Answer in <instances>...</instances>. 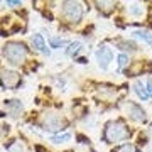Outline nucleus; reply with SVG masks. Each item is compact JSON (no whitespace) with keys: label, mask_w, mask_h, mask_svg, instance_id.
Here are the masks:
<instances>
[{"label":"nucleus","mask_w":152,"mask_h":152,"mask_svg":"<svg viewBox=\"0 0 152 152\" xmlns=\"http://www.w3.org/2000/svg\"><path fill=\"white\" fill-rule=\"evenodd\" d=\"M130 135V132L127 129V125L122 120H110L108 124L105 125L103 130V139L108 144H115V142H122L127 140Z\"/></svg>","instance_id":"1"},{"label":"nucleus","mask_w":152,"mask_h":152,"mask_svg":"<svg viewBox=\"0 0 152 152\" xmlns=\"http://www.w3.org/2000/svg\"><path fill=\"white\" fill-rule=\"evenodd\" d=\"M2 54L10 64H20L26 61L27 58V48L22 42H17V41H12V42H7L4 46V51Z\"/></svg>","instance_id":"2"},{"label":"nucleus","mask_w":152,"mask_h":152,"mask_svg":"<svg viewBox=\"0 0 152 152\" xmlns=\"http://www.w3.org/2000/svg\"><path fill=\"white\" fill-rule=\"evenodd\" d=\"M61 15L66 22H80L83 19V5L80 2H64L61 9Z\"/></svg>","instance_id":"3"},{"label":"nucleus","mask_w":152,"mask_h":152,"mask_svg":"<svg viewBox=\"0 0 152 152\" xmlns=\"http://www.w3.org/2000/svg\"><path fill=\"white\" fill-rule=\"evenodd\" d=\"M42 127L46 129V130H49V132H61V130H64L66 120L63 118L59 113H53V112H49V113L42 115Z\"/></svg>","instance_id":"4"},{"label":"nucleus","mask_w":152,"mask_h":152,"mask_svg":"<svg viewBox=\"0 0 152 152\" xmlns=\"http://www.w3.org/2000/svg\"><path fill=\"white\" fill-rule=\"evenodd\" d=\"M22 83V76L17 71L10 69H2V86L4 90H15L20 86Z\"/></svg>","instance_id":"5"},{"label":"nucleus","mask_w":152,"mask_h":152,"mask_svg":"<svg viewBox=\"0 0 152 152\" xmlns=\"http://www.w3.org/2000/svg\"><path fill=\"white\" fill-rule=\"evenodd\" d=\"M124 110L125 113L129 115V118H132L134 122H145V110L142 108L140 105L134 103V102H127V103L124 105Z\"/></svg>","instance_id":"6"},{"label":"nucleus","mask_w":152,"mask_h":152,"mask_svg":"<svg viewBox=\"0 0 152 152\" xmlns=\"http://www.w3.org/2000/svg\"><path fill=\"white\" fill-rule=\"evenodd\" d=\"M95 58H96L98 61V66L102 68V69H107L110 66V63H112V59H113V51H112V48H108V46H100V48L96 49V53H95Z\"/></svg>","instance_id":"7"},{"label":"nucleus","mask_w":152,"mask_h":152,"mask_svg":"<svg viewBox=\"0 0 152 152\" xmlns=\"http://www.w3.org/2000/svg\"><path fill=\"white\" fill-rule=\"evenodd\" d=\"M31 44H32V49H36L37 53H42V54L49 56V49H48V44L44 41V37L41 34H34L31 37Z\"/></svg>","instance_id":"8"},{"label":"nucleus","mask_w":152,"mask_h":152,"mask_svg":"<svg viewBox=\"0 0 152 152\" xmlns=\"http://www.w3.org/2000/svg\"><path fill=\"white\" fill-rule=\"evenodd\" d=\"M4 107H5L7 112L10 113V117H19L22 108H24V105H22L20 100H5Z\"/></svg>","instance_id":"9"},{"label":"nucleus","mask_w":152,"mask_h":152,"mask_svg":"<svg viewBox=\"0 0 152 152\" xmlns=\"http://www.w3.org/2000/svg\"><path fill=\"white\" fill-rule=\"evenodd\" d=\"M134 91H135V95L139 98H140L142 102H147L149 100V93H147V88H145V83H142L140 80H137L135 83H134Z\"/></svg>","instance_id":"10"},{"label":"nucleus","mask_w":152,"mask_h":152,"mask_svg":"<svg viewBox=\"0 0 152 152\" xmlns=\"http://www.w3.org/2000/svg\"><path fill=\"white\" fill-rule=\"evenodd\" d=\"M69 44V41L68 39H63V37H49V46L53 49H61L64 48V46H68Z\"/></svg>","instance_id":"11"},{"label":"nucleus","mask_w":152,"mask_h":152,"mask_svg":"<svg viewBox=\"0 0 152 152\" xmlns=\"http://www.w3.org/2000/svg\"><path fill=\"white\" fill-rule=\"evenodd\" d=\"M132 36H134L135 39H140V41L147 42L149 46H152V34L151 32H147V31H135Z\"/></svg>","instance_id":"12"},{"label":"nucleus","mask_w":152,"mask_h":152,"mask_svg":"<svg viewBox=\"0 0 152 152\" xmlns=\"http://www.w3.org/2000/svg\"><path fill=\"white\" fill-rule=\"evenodd\" d=\"M81 51V42L80 41H75V42L69 44V48L66 49V56H69V58H75L78 53Z\"/></svg>","instance_id":"13"},{"label":"nucleus","mask_w":152,"mask_h":152,"mask_svg":"<svg viewBox=\"0 0 152 152\" xmlns=\"http://www.w3.org/2000/svg\"><path fill=\"white\" fill-rule=\"evenodd\" d=\"M71 140V134L69 132H64V134H59V135H53L51 137V142L53 144H66V142Z\"/></svg>","instance_id":"14"},{"label":"nucleus","mask_w":152,"mask_h":152,"mask_svg":"<svg viewBox=\"0 0 152 152\" xmlns=\"http://www.w3.org/2000/svg\"><path fill=\"white\" fill-rule=\"evenodd\" d=\"M96 7L100 12L103 14H110L115 9V2H96Z\"/></svg>","instance_id":"15"},{"label":"nucleus","mask_w":152,"mask_h":152,"mask_svg":"<svg viewBox=\"0 0 152 152\" xmlns=\"http://www.w3.org/2000/svg\"><path fill=\"white\" fill-rule=\"evenodd\" d=\"M142 12H144V7H142L140 4H130V5H129V14H130V15L140 17Z\"/></svg>","instance_id":"16"},{"label":"nucleus","mask_w":152,"mask_h":152,"mask_svg":"<svg viewBox=\"0 0 152 152\" xmlns=\"http://www.w3.org/2000/svg\"><path fill=\"white\" fill-rule=\"evenodd\" d=\"M117 46H118V49H122V51H130V53L137 51V46L129 42V41H120V42H117Z\"/></svg>","instance_id":"17"},{"label":"nucleus","mask_w":152,"mask_h":152,"mask_svg":"<svg viewBox=\"0 0 152 152\" xmlns=\"http://www.w3.org/2000/svg\"><path fill=\"white\" fill-rule=\"evenodd\" d=\"M113 152H139V151H137L135 145H132V144H122V145H118Z\"/></svg>","instance_id":"18"},{"label":"nucleus","mask_w":152,"mask_h":152,"mask_svg":"<svg viewBox=\"0 0 152 152\" xmlns=\"http://www.w3.org/2000/svg\"><path fill=\"white\" fill-rule=\"evenodd\" d=\"M117 64H118V69H122V68H125V66L129 64V56L125 54V53H122V54L117 56Z\"/></svg>","instance_id":"19"},{"label":"nucleus","mask_w":152,"mask_h":152,"mask_svg":"<svg viewBox=\"0 0 152 152\" xmlns=\"http://www.w3.org/2000/svg\"><path fill=\"white\" fill-rule=\"evenodd\" d=\"M4 5H10V7H20L22 2L19 0H9V2H4Z\"/></svg>","instance_id":"20"},{"label":"nucleus","mask_w":152,"mask_h":152,"mask_svg":"<svg viewBox=\"0 0 152 152\" xmlns=\"http://www.w3.org/2000/svg\"><path fill=\"white\" fill-rule=\"evenodd\" d=\"M145 88H147V93H149V96H152V78H149L145 81Z\"/></svg>","instance_id":"21"},{"label":"nucleus","mask_w":152,"mask_h":152,"mask_svg":"<svg viewBox=\"0 0 152 152\" xmlns=\"http://www.w3.org/2000/svg\"><path fill=\"white\" fill-rule=\"evenodd\" d=\"M78 63H80V64H86V58H80Z\"/></svg>","instance_id":"22"}]
</instances>
